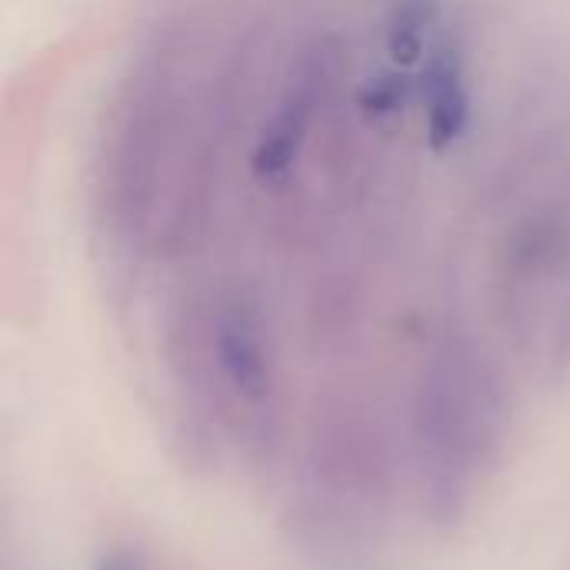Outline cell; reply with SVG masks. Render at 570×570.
I'll return each instance as SVG.
<instances>
[{
  "mask_svg": "<svg viewBox=\"0 0 570 570\" xmlns=\"http://www.w3.org/2000/svg\"><path fill=\"white\" fill-rule=\"evenodd\" d=\"M501 397L468 354L438 357L414 404V464L421 498L438 521L458 518L501 448Z\"/></svg>",
  "mask_w": 570,
  "mask_h": 570,
  "instance_id": "cell-1",
  "label": "cell"
},
{
  "mask_svg": "<svg viewBox=\"0 0 570 570\" xmlns=\"http://www.w3.org/2000/svg\"><path fill=\"white\" fill-rule=\"evenodd\" d=\"M311 524L324 541L344 548L371 538L387 501V454L384 441L361 417H341L317 428L311 444Z\"/></svg>",
  "mask_w": 570,
  "mask_h": 570,
  "instance_id": "cell-2",
  "label": "cell"
},
{
  "mask_svg": "<svg viewBox=\"0 0 570 570\" xmlns=\"http://www.w3.org/2000/svg\"><path fill=\"white\" fill-rule=\"evenodd\" d=\"M421 94L428 104V144L441 154L461 140L471 117V97L464 83L461 53L451 47H438L421 77Z\"/></svg>",
  "mask_w": 570,
  "mask_h": 570,
  "instance_id": "cell-3",
  "label": "cell"
},
{
  "mask_svg": "<svg viewBox=\"0 0 570 570\" xmlns=\"http://www.w3.org/2000/svg\"><path fill=\"white\" fill-rule=\"evenodd\" d=\"M307 120H311V97L304 90H294L284 100V107L274 114V120L264 127V137H261V144L254 150L250 167H254L257 180L271 184V180H281L291 170V164H294V157L301 150Z\"/></svg>",
  "mask_w": 570,
  "mask_h": 570,
  "instance_id": "cell-4",
  "label": "cell"
},
{
  "mask_svg": "<svg viewBox=\"0 0 570 570\" xmlns=\"http://www.w3.org/2000/svg\"><path fill=\"white\" fill-rule=\"evenodd\" d=\"M434 23V0H397L387 20V53L397 67H414L424 57L428 30Z\"/></svg>",
  "mask_w": 570,
  "mask_h": 570,
  "instance_id": "cell-5",
  "label": "cell"
},
{
  "mask_svg": "<svg viewBox=\"0 0 570 570\" xmlns=\"http://www.w3.org/2000/svg\"><path fill=\"white\" fill-rule=\"evenodd\" d=\"M414 97V80L404 67H394V70H381L374 77H367L357 90V107L367 120L374 124H387V120H397L407 104Z\"/></svg>",
  "mask_w": 570,
  "mask_h": 570,
  "instance_id": "cell-6",
  "label": "cell"
},
{
  "mask_svg": "<svg viewBox=\"0 0 570 570\" xmlns=\"http://www.w3.org/2000/svg\"><path fill=\"white\" fill-rule=\"evenodd\" d=\"M97 570H144V564H140L134 554H127V551H114V554H107V558L100 561V568Z\"/></svg>",
  "mask_w": 570,
  "mask_h": 570,
  "instance_id": "cell-7",
  "label": "cell"
}]
</instances>
